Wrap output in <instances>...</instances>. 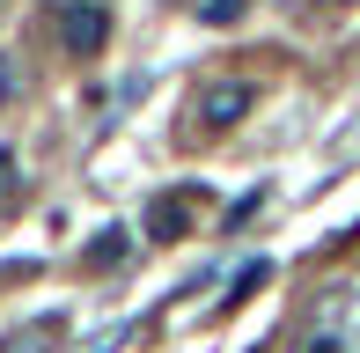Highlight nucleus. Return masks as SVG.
<instances>
[{
    "label": "nucleus",
    "mask_w": 360,
    "mask_h": 353,
    "mask_svg": "<svg viewBox=\"0 0 360 353\" xmlns=\"http://www.w3.org/2000/svg\"><path fill=\"white\" fill-rule=\"evenodd\" d=\"M294 353H360V280H331L309 302Z\"/></svg>",
    "instance_id": "1"
},
{
    "label": "nucleus",
    "mask_w": 360,
    "mask_h": 353,
    "mask_svg": "<svg viewBox=\"0 0 360 353\" xmlns=\"http://www.w3.org/2000/svg\"><path fill=\"white\" fill-rule=\"evenodd\" d=\"M59 44H67L74 59L103 52V44H110V8H103V0H67V8H59Z\"/></svg>",
    "instance_id": "2"
},
{
    "label": "nucleus",
    "mask_w": 360,
    "mask_h": 353,
    "mask_svg": "<svg viewBox=\"0 0 360 353\" xmlns=\"http://www.w3.org/2000/svg\"><path fill=\"white\" fill-rule=\"evenodd\" d=\"M250 103H257L250 82H206L199 89V125H206V133H228V125H243Z\"/></svg>",
    "instance_id": "3"
},
{
    "label": "nucleus",
    "mask_w": 360,
    "mask_h": 353,
    "mask_svg": "<svg viewBox=\"0 0 360 353\" xmlns=\"http://www.w3.org/2000/svg\"><path fill=\"white\" fill-rule=\"evenodd\" d=\"M199 206H206V191H162V199L155 206H147V236H162V243H176V236H184L191 229V214H199Z\"/></svg>",
    "instance_id": "4"
},
{
    "label": "nucleus",
    "mask_w": 360,
    "mask_h": 353,
    "mask_svg": "<svg viewBox=\"0 0 360 353\" xmlns=\"http://www.w3.org/2000/svg\"><path fill=\"white\" fill-rule=\"evenodd\" d=\"M59 339H67V316H30L22 331L0 339V353H44V346H59Z\"/></svg>",
    "instance_id": "5"
},
{
    "label": "nucleus",
    "mask_w": 360,
    "mask_h": 353,
    "mask_svg": "<svg viewBox=\"0 0 360 353\" xmlns=\"http://www.w3.org/2000/svg\"><path fill=\"white\" fill-rule=\"evenodd\" d=\"M103 236H110V243H96V250H89V265H96V272H103V265H125V250H133V243H125V229H103Z\"/></svg>",
    "instance_id": "6"
},
{
    "label": "nucleus",
    "mask_w": 360,
    "mask_h": 353,
    "mask_svg": "<svg viewBox=\"0 0 360 353\" xmlns=\"http://www.w3.org/2000/svg\"><path fill=\"white\" fill-rule=\"evenodd\" d=\"M243 15H250V0H206V8H199V23H243Z\"/></svg>",
    "instance_id": "7"
},
{
    "label": "nucleus",
    "mask_w": 360,
    "mask_h": 353,
    "mask_svg": "<svg viewBox=\"0 0 360 353\" xmlns=\"http://www.w3.org/2000/svg\"><path fill=\"white\" fill-rule=\"evenodd\" d=\"M250 287H265V265H257V258L236 272V295H228V309H236V302H250Z\"/></svg>",
    "instance_id": "8"
},
{
    "label": "nucleus",
    "mask_w": 360,
    "mask_h": 353,
    "mask_svg": "<svg viewBox=\"0 0 360 353\" xmlns=\"http://www.w3.org/2000/svg\"><path fill=\"white\" fill-rule=\"evenodd\" d=\"M15 89H22V74H15V59H0V103H8Z\"/></svg>",
    "instance_id": "9"
},
{
    "label": "nucleus",
    "mask_w": 360,
    "mask_h": 353,
    "mask_svg": "<svg viewBox=\"0 0 360 353\" xmlns=\"http://www.w3.org/2000/svg\"><path fill=\"white\" fill-rule=\"evenodd\" d=\"M8 191H15V155L0 148V199H8Z\"/></svg>",
    "instance_id": "10"
}]
</instances>
